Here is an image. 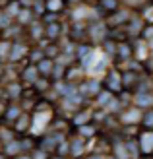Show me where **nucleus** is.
<instances>
[{"instance_id": "1", "label": "nucleus", "mask_w": 153, "mask_h": 159, "mask_svg": "<svg viewBox=\"0 0 153 159\" xmlns=\"http://www.w3.org/2000/svg\"><path fill=\"white\" fill-rule=\"evenodd\" d=\"M23 52H25V45H21V43H12L10 54H8V60H10V62L20 60V58L23 57Z\"/></svg>"}, {"instance_id": "2", "label": "nucleus", "mask_w": 153, "mask_h": 159, "mask_svg": "<svg viewBox=\"0 0 153 159\" xmlns=\"http://www.w3.org/2000/svg\"><path fill=\"white\" fill-rule=\"evenodd\" d=\"M21 152V148H20V140H12V142H8V144H4L2 148V153L6 157H12V155H18Z\"/></svg>"}, {"instance_id": "3", "label": "nucleus", "mask_w": 153, "mask_h": 159, "mask_svg": "<svg viewBox=\"0 0 153 159\" xmlns=\"http://www.w3.org/2000/svg\"><path fill=\"white\" fill-rule=\"evenodd\" d=\"M20 115H21V111H20L18 105H8L6 111H4V116H2V118H4V120H8V122H16Z\"/></svg>"}, {"instance_id": "4", "label": "nucleus", "mask_w": 153, "mask_h": 159, "mask_svg": "<svg viewBox=\"0 0 153 159\" xmlns=\"http://www.w3.org/2000/svg\"><path fill=\"white\" fill-rule=\"evenodd\" d=\"M29 126V115H20L18 120H16V132H25Z\"/></svg>"}, {"instance_id": "5", "label": "nucleus", "mask_w": 153, "mask_h": 159, "mask_svg": "<svg viewBox=\"0 0 153 159\" xmlns=\"http://www.w3.org/2000/svg\"><path fill=\"white\" fill-rule=\"evenodd\" d=\"M20 91H21L20 84H8V85H6V95H8L10 99H16V97H20Z\"/></svg>"}, {"instance_id": "6", "label": "nucleus", "mask_w": 153, "mask_h": 159, "mask_svg": "<svg viewBox=\"0 0 153 159\" xmlns=\"http://www.w3.org/2000/svg\"><path fill=\"white\" fill-rule=\"evenodd\" d=\"M10 47H12V41H0V60H8Z\"/></svg>"}, {"instance_id": "7", "label": "nucleus", "mask_w": 153, "mask_h": 159, "mask_svg": "<svg viewBox=\"0 0 153 159\" xmlns=\"http://www.w3.org/2000/svg\"><path fill=\"white\" fill-rule=\"evenodd\" d=\"M12 140H16V138H14V134H12V130H8V128H0V142H2V144H8V142H12Z\"/></svg>"}, {"instance_id": "8", "label": "nucleus", "mask_w": 153, "mask_h": 159, "mask_svg": "<svg viewBox=\"0 0 153 159\" xmlns=\"http://www.w3.org/2000/svg\"><path fill=\"white\" fill-rule=\"evenodd\" d=\"M37 76H39V72H37V68H35V66H29L25 72H23V78H25L27 82H35Z\"/></svg>"}, {"instance_id": "9", "label": "nucleus", "mask_w": 153, "mask_h": 159, "mask_svg": "<svg viewBox=\"0 0 153 159\" xmlns=\"http://www.w3.org/2000/svg\"><path fill=\"white\" fill-rule=\"evenodd\" d=\"M60 6H62L60 0H49V2H47V8H49V10H60Z\"/></svg>"}, {"instance_id": "10", "label": "nucleus", "mask_w": 153, "mask_h": 159, "mask_svg": "<svg viewBox=\"0 0 153 159\" xmlns=\"http://www.w3.org/2000/svg\"><path fill=\"white\" fill-rule=\"evenodd\" d=\"M6 107H8V105H6V101H4L2 97H0V118L4 116V111H6Z\"/></svg>"}, {"instance_id": "11", "label": "nucleus", "mask_w": 153, "mask_h": 159, "mask_svg": "<svg viewBox=\"0 0 153 159\" xmlns=\"http://www.w3.org/2000/svg\"><path fill=\"white\" fill-rule=\"evenodd\" d=\"M0 159H8V157H6V155H4L2 152H0Z\"/></svg>"}, {"instance_id": "12", "label": "nucleus", "mask_w": 153, "mask_h": 159, "mask_svg": "<svg viewBox=\"0 0 153 159\" xmlns=\"http://www.w3.org/2000/svg\"><path fill=\"white\" fill-rule=\"evenodd\" d=\"M0 33H2V29H0Z\"/></svg>"}, {"instance_id": "13", "label": "nucleus", "mask_w": 153, "mask_h": 159, "mask_svg": "<svg viewBox=\"0 0 153 159\" xmlns=\"http://www.w3.org/2000/svg\"><path fill=\"white\" fill-rule=\"evenodd\" d=\"M23 159H25V157H23Z\"/></svg>"}]
</instances>
